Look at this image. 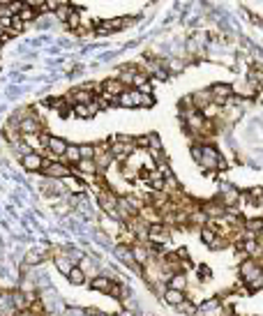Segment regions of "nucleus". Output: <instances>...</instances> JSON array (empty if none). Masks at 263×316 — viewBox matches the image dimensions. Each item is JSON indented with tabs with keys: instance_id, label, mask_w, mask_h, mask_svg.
<instances>
[{
	"instance_id": "8",
	"label": "nucleus",
	"mask_w": 263,
	"mask_h": 316,
	"mask_svg": "<svg viewBox=\"0 0 263 316\" xmlns=\"http://www.w3.org/2000/svg\"><path fill=\"white\" fill-rule=\"evenodd\" d=\"M129 23V19L125 17H118V19H102L99 21V35H106V33H113V30H122V28Z\"/></svg>"
},
{
	"instance_id": "9",
	"label": "nucleus",
	"mask_w": 263,
	"mask_h": 316,
	"mask_svg": "<svg viewBox=\"0 0 263 316\" xmlns=\"http://www.w3.org/2000/svg\"><path fill=\"white\" fill-rule=\"evenodd\" d=\"M67 146H70V143H67L65 139H60V137H51L49 146H46V150H49V159H62V155H65Z\"/></svg>"
},
{
	"instance_id": "11",
	"label": "nucleus",
	"mask_w": 263,
	"mask_h": 316,
	"mask_svg": "<svg viewBox=\"0 0 263 316\" xmlns=\"http://www.w3.org/2000/svg\"><path fill=\"white\" fill-rule=\"evenodd\" d=\"M99 113V106L95 102L90 104H77V106H72V115H77V118L81 120H88V118H93V115Z\"/></svg>"
},
{
	"instance_id": "17",
	"label": "nucleus",
	"mask_w": 263,
	"mask_h": 316,
	"mask_svg": "<svg viewBox=\"0 0 263 316\" xmlns=\"http://www.w3.org/2000/svg\"><path fill=\"white\" fill-rule=\"evenodd\" d=\"M196 309H199V305L194 302V300H189V298L175 307V311H180V314H185V316H196Z\"/></svg>"
},
{
	"instance_id": "10",
	"label": "nucleus",
	"mask_w": 263,
	"mask_h": 316,
	"mask_svg": "<svg viewBox=\"0 0 263 316\" xmlns=\"http://www.w3.org/2000/svg\"><path fill=\"white\" fill-rule=\"evenodd\" d=\"M192 102H194V109L203 111L206 106L213 104V95H210L208 88H199V90H194V93H192Z\"/></svg>"
},
{
	"instance_id": "4",
	"label": "nucleus",
	"mask_w": 263,
	"mask_h": 316,
	"mask_svg": "<svg viewBox=\"0 0 263 316\" xmlns=\"http://www.w3.org/2000/svg\"><path fill=\"white\" fill-rule=\"evenodd\" d=\"M201 213L206 215L208 219H222L226 215V208L219 203L217 197H215V199H210V201L201 203Z\"/></svg>"
},
{
	"instance_id": "5",
	"label": "nucleus",
	"mask_w": 263,
	"mask_h": 316,
	"mask_svg": "<svg viewBox=\"0 0 263 316\" xmlns=\"http://www.w3.org/2000/svg\"><path fill=\"white\" fill-rule=\"evenodd\" d=\"M44 162H46V159L42 157V153H28L21 157V166L26 171H30V173H42Z\"/></svg>"
},
{
	"instance_id": "26",
	"label": "nucleus",
	"mask_w": 263,
	"mask_h": 316,
	"mask_svg": "<svg viewBox=\"0 0 263 316\" xmlns=\"http://www.w3.org/2000/svg\"><path fill=\"white\" fill-rule=\"evenodd\" d=\"M141 148V150H148L150 148V134H141V137H137V150Z\"/></svg>"
},
{
	"instance_id": "16",
	"label": "nucleus",
	"mask_w": 263,
	"mask_h": 316,
	"mask_svg": "<svg viewBox=\"0 0 263 316\" xmlns=\"http://www.w3.org/2000/svg\"><path fill=\"white\" fill-rule=\"evenodd\" d=\"M187 273H175L173 277L169 279V289L173 291H182V293H187Z\"/></svg>"
},
{
	"instance_id": "12",
	"label": "nucleus",
	"mask_w": 263,
	"mask_h": 316,
	"mask_svg": "<svg viewBox=\"0 0 263 316\" xmlns=\"http://www.w3.org/2000/svg\"><path fill=\"white\" fill-rule=\"evenodd\" d=\"M113 282L115 279L113 277H109V275H97L95 279H90V289L93 291H97V293H109V289L113 286Z\"/></svg>"
},
{
	"instance_id": "2",
	"label": "nucleus",
	"mask_w": 263,
	"mask_h": 316,
	"mask_svg": "<svg viewBox=\"0 0 263 316\" xmlns=\"http://www.w3.org/2000/svg\"><path fill=\"white\" fill-rule=\"evenodd\" d=\"M261 263L254 261V259H245V261L238 266V282L247 284V282H252V279H256L258 275H261Z\"/></svg>"
},
{
	"instance_id": "24",
	"label": "nucleus",
	"mask_w": 263,
	"mask_h": 316,
	"mask_svg": "<svg viewBox=\"0 0 263 316\" xmlns=\"http://www.w3.org/2000/svg\"><path fill=\"white\" fill-rule=\"evenodd\" d=\"M155 106V97L150 93H141V104H139V109H150Z\"/></svg>"
},
{
	"instance_id": "6",
	"label": "nucleus",
	"mask_w": 263,
	"mask_h": 316,
	"mask_svg": "<svg viewBox=\"0 0 263 316\" xmlns=\"http://www.w3.org/2000/svg\"><path fill=\"white\" fill-rule=\"evenodd\" d=\"M77 268H81L83 275H86L88 279H95L97 275H102V266H99V261L95 257H90V254H86V257L79 261Z\"/></svg>"
},
{
	"instance_id": "19",
	"label": "nucleus",
	"mask_w": 263,
	"mask_h": 316,
	"mask_svg": "<svg viewBox=\"0 0 263 316\" xmlns=\"http://www.w3.org/2000/svg\"><path fill=\"white\" fill-rule=\"evenodd\" d=\"M79 155H81V159H95L97 148H95V143H79Z\"/></svg>"
},
{
	"instance_id": "20",
	"label": "nucleus",
	"mask_w": 263,
	"mask_h": 316,
	"mask_svg": "<svg viewBox=\"0 0 263 316\" xmlns=\"http://www.w3.org/2000/svg\"><path fill=\"white\" fill-rule=\"evenodd\" d=\"M72 12H74V5H70V3H60V7H58V12H55V17H58V21L67 23V19H70Z\"/></svg>"
},
{
	"instance_id": "22",
	"label": "nucleus",
	"mask_w": 263,
	"mask_h": 316,
	"mask_svg": "<svg viewBox=\"0 0 263 316\" xmlns=\"http://www.w3.org/2000/svg\"><path fill=\"white\" fill-rule=\"evenodd\" d=\"M37 17H39V14H37V12H35L30 5H28V3H26V7H23V10H21V14H19V19H21L23 23H30V21H35V19H37Z\"/></svg>"
},
{
	"instance_id": "1",
	"label": "nucleus",
	"mask_w": 263,
	"mask_h": 316,
	"mask_svg": "<svg viewBox=\"0 0 263 316\" xmlns=\"http://www.w3.org/2000/svg\"><path fill=\"white\" fill-rule=\"evenodd\" d=\"M46 162H44V169H42V175L49 180H67L74 175V171H72V166H67L65 162H58V159H49L44 157Z\"/></svg>"
},
{
	"instance_id": "3",
	"label": "nucleus",
	"mask_w": 263,
	"mask_h": 316,
	"mask_svg": "<svg viewBox=\"0 0 263 316\" xmlns=\"http://www.w3.org/2000/svg\"><path fill=\"white\" fill-rule=\"evenodd\" d=\"M208 90H210V95H213V104H217L222 109H224L226 102L233 97V86H231V83H213Z\"/></svg>"
},
{
	"instance_id": "25",
	"label": "nucleus",
	"mask_w": 263,
	"mask_h": 316,
	"mask_svg": "<svg viewBox=\"0 0 263 316\" xmlns=\"http://www.w3.org/2000/svg\"><path fill=\"white\" fill-rule=\"evenodd\" d=\"M102 229H106L109 233L115 235V231H118V219H102Z\"/></svg>"
},
{
	"instance_id": "14",
	"label": "nucleus",
	"mask_w": 263,
	"mask_h": 316,
	"mask_svg": "<svg viewBox=\"0 0 263 316\" xmlns=\"http://www.w3.org/2000/svg\"><path fill=\"white\" fill-rule=\"evenodd\" d=\"M242 231H247V233L258 235V238H261V233H263V217H245V226H242Z\"/></svg>"
},
{
	"instance_id": "23",
	"label": "nucleus",
	"mask_w": 263,
	"mask_h": 316,
	"mask_svg": "<svg viewBox=\"0 0 263 316\" xmlns=\"http://www.w3.org/2000/svg\"><path fill=\"white\" fill-rule=\"evenodd\" d=\"M196 273H199V279H201V282H210V279H213L210 266H196Z\"/></svg>"
},
{
	"instance_id": "13",
	"label": "nucleus",
	"mask_w": 263,
	"mask_h": 316,
	"mask_svg": "<svg viewBox=\"0 0 263 316\" xmlns=\"http://www.w3.org/2000/svg\"><path fill=\"white\" fill-rule=\"evenodd\" d=\"M187 300V293H182V291H173V289H166L164 295H162V302L169 307H178L180 302H185Z\"/></svg>"
},
{
	"instance_id": "15",
	"label": "nucleus",
	"mask_w": 263,
	"mask_h": 316,
	"mask_svg": "<svg viewBox=\"0 0 263 316\" xmlns=\"http://www.w3.org/2000/svg\"><path fill=\"white\" fill-rule=\"evenodd\" d=\"M60 162H65L67 166H74V164L81 162V155H79V143H70L65 150V155H62Z\"/></svg>"
},
{
	"instance_id": "7",
	"label": "nucleus",
	"mask_w": 263,
	"mask_h": 316,
	"mask_svg": "<svg viewBox=\"0 0 263 316\" xmlns=\"http://www.w3.org/2000/svg\"><path fill=\"white\" fill-rule=\"evenodd\" d=\"M139 104H141V90H134V88H127L118 97V106L122 109H139Z\"/></svg>"
},
{
	"instance_id": "21",
	"label": "nucleus",
	"mask_w": 263,
	"mask_h": 316,
	"mask_svg": "<svg viewBox=\"0 0 263 316\" xmlns=\"http://www.w3.org/2000/svg\"><path fill=\"white\" fill-rule=\"evenodd\" d=\"M199 233H201V240H203V242H206V247H208V249H210V245H213L215 240H217V235H219L217 231L208 229V226H203V229L199 231Z\"/></svg>"
},
{
	"instance_id": "18",
	"label": "nucleus",
	"mask_w": 263,
	"mask_h": 316,
	"mask_svg": "<svg viewBox=\"0 0 263 316\" xmlns=\"http://www.w3.org/2000/svg\"><path fill=\"white\" fill-rule=\"evenodd\" d=\"M67 279H70V284H74V286H81V284L88 282V277L83 275V270H81V268H77V266L72 268V273L67 275Z\"/></svg>"
}]
</instances>
